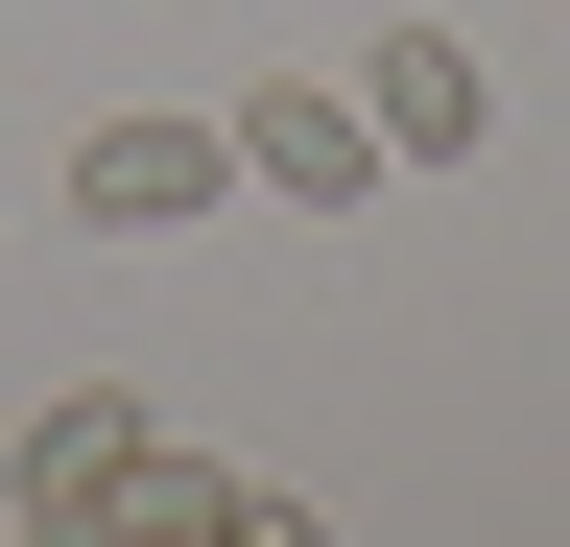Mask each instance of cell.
<instances>
[{
    "instance_id": "cell-1",
    "label": "cell",
    "mask_w": 570,
    "mask_h": 547,
    "mask_svg": "<svg viewBox=\"0 0 570 547\" xmlns=\"http://www.w3.org/2000/svg\"><path fill=\"white\" fill-rule=\"evenodd\" d=\"M142 452H167V404H142V381H48V404H24V452H0V524H24V547H96Z\"/></svg>"
},
{
    "instance_id": "cell-4",
    "label": "cell",
    "mask_w": 570,
    "mask_h": 547,
    "mask_svg": "<svg viewBox=\"0 0 570 547\" xmlns=\"http://www.w3.org/2000/svg\"><path fill=\"white\" fill-rule=\"evenodd\" d=\"M356 119H381V167H475V119H499V72H475V48L452 25H381V48H356V72H333Z\"/></svg>"
},
{
    "instance_id": "cell-2",
    "label": "cell",
    "mask_w": 570,
    "mask_h": 547,
    "mask_svg": "<svg viewBox=\"0 0 570 547\" xmlns=\"http://www.w3.org/2000/svg\"><path fill=\"white\" fill-rule=\"evenodd\" d=\"M214 144H238V191H285V215H381V119H356L333 72H262V96H214Z\"/></svg>"
},
{
    "instance_id": "cell-3",
    "label": "cell",
    "mask_w": 570,
    "mask_h": 547,
    "mask_svg": "<svg viewBox=\"0 0 570 547\" xmlns=\"http://www.w3.org/2000/svg\"><path fill=\"white\" fill-rule=\"evenodd\" d=\"M214 191H238V144H214V119H167V96L71 144V215H96V238H190Z\"/></svg>"
}]
</instances>
